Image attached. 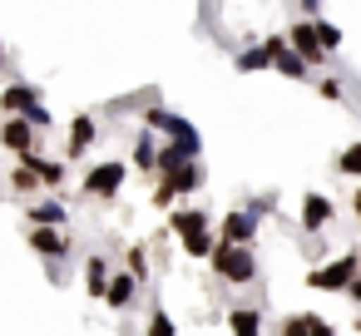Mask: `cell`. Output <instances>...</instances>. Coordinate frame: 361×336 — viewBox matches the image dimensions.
I'll list each match as a JSON object with an SVG mask.
<instances>
[{
  "label": "cell",
  "mask_w": 361,
  "mask_h": 336,
  "mask_svg": "<svg viewBox=\"0 0 361 336\" xmlns=\"http://www.w3.org/2000/svg\"><path fill=\"white\" fill-rule=\"evenodd\" d=\"M208 262H213L218 282H228V287H247V282H257V257H252V247H238V242H218Z\"/></svg>",
  "instance_id": "cell-1"
},
{
  "label": "cell",
  "mask_w": 361,
  "mask_h": 336,
  "mask_svg": "<svg viewBox=\"0 0 361 336\" xmlns=\"http://www.w3.org/2000/svg\"><path fill=\"white\" fill-rule=\"evenodd\" d=\"M356 277H361V252H341V257L312 267L307 272V287H317V292H346Z\"/></svg>",
  "instance_id": "cell-2"
},
{
  "label": "cell",
  "mask_w": 361,
  "mask_h": 336,
  "mask_svg": "<svg viewBox=\"0 0 361 336\" xmlns=\"http://www.w3.org/2000/svg\"><path fill=\"white\" fill-rule=\"evenodd\" d=\"M124 178H129V163H124V158H104V163H94V168L85 173V198L109 203V198L124 188Z\"/></svg>",
  "instance_id": "cell-3"
},
{
  "label": "cell",
  "mask_w": 361,
  "mask_h": 336,
  "mask_svg": "<svg viewBox=\"0 0 361 336\" xmlns=\"http://www.w3.org/2000/svg\"><path fill=\"white\" fill-rule=\"evenodd\" d=\"M25 242H30V252H40V257L50 262V272H60V262L75 252V242H70V232H65V228H30V232H25Z\"/></svg>",
  "instance_id": "cell-4"
},
{
  "label": "cell",
  "mask_w": 361,
  "mask_h": 336,
  "mask_svg": "<svg viewBox=\"0 0 361 336\" xmlns=\"http://www.w3.org/2000/svg\"><path fill=\"white\" fill-rule=\"evenodd\" d=\"M144 124H149V129H159V134H169V144H183V149H193V154H198V134H193L178 114H169V109H149V114H144Z\"/></svg>",
  "instance_id": "cell-5"
},
{
  "label": "cell",
  "mask_w": 361,
  "mask_h": 336,
  "mask_svg": "<svg viewBox=\"0 0 361 336\" xmlns=\"http://www.w3.org/2000/svg\"><path fill=\"white\" fill-rule=\"evenodd\" d=\"M252 232H257V213L252 208H233L223 223H218V242H238V247H252Z\"/></svg>",
  "instance_id": "cell-6"
},
{
  "label": "cell",
  "mask_w": 361,
  "mask_h": 336,
  "mask_svg": "<svg viewBox=\"0 0 361 336\" xmlns=\"http://www.w3.org/2000/svg\"><path fill=\"white\" fill-rule=\"evenodd\" d=\"M0 144H6L16 158H20V154H35V124H30L25 114H11L6 124H0Z\"/></svg>",
  "instance_id": "cell-7"
},
{
  "label": "cell",
  "mask_w": 361,
  "mask_h": 336,
  "mask_svg": "<svg viewBox=\"0 0 361 336\" xmlns=\"http://www.w3.org/2000/svg\"><path fill=\"white\" fill-rule=\"evenodd\" d=\"M139 301V277L129 272V267H119L114 277H109V292H104V306L109 311H129Z\"/></svg>",
  "instance_id": "cell-8"
},
{
  "label": "cell",
  "mask_w": 361,
  "mask_h": 336,
  "mask_svg": "<svg viewBox=\"0 0 361 336\" xmlns=\"http://www.w3.org/2000/svg\"><path fill=\"white\" fill-rule=\"evenodd\" d=\"M20 168H30V173L40 178V188H60L65 173H70L65 158H40V149H35V154H20Z\"/></svg>",
  "instance_id": "cell-9"
},
{
  "label": "cell",
  "mask_w": 361,
  "mask_h": 336,
  "mask_svg": "<svg viewBox=\"0 0 361 336\" xmlns=\"http://www.w3.org/2000/svg\"><path fill=\"white\" fill-rule=\"evenodd\" d=\"M331 218H336V208H331L326 193H307V198H302V232H307V237H317Z\"/></svg>",
  "instance_id": "cell-10"
},
{
  "label": "cell",
  "mask_w": 361,
  "mask_h": 336,
  "mask_svg": "<svg viewBox=\"0 0 361 336\" xmlns=\"http://www.w3.org/2000/svg\"><path fill=\"white\" fill-rule=\"evenodd\" d=\"M94 134H99V124H94L90 114H80V119L70 124V144H65V163H75V158H85V149L94 144Z\"/></svg>",
  "instance_id": "cell-11"
},
{
  "label": "cell",
  "mask_w": 361,
  "mask_h": 336,
  "mask_svg": "<svg viewBox=\"0 0 361 336\" xmlns=\"http://www.w3.org/2000/svg\"><path fill=\"white\" fill-rule=\"evenodd\" d=\"M169 232H173V237L208 232V208H173V213H169Z\"/></svg>",
  "instance_id": "cell-12"
},
{
  "label": "cell",
  "mask_w": 361,
  "mask_h": 336,
  "mask_svg": "<svg viewBox=\"0 0 361 336\" xmlns=\"http://www.w3.org/2000/svg\"><path fill=\"white\" fill-rule=\"evenodd\" d=\"M109 277H114V267H109V257H99V252H90V257H85V292L104 301V292H109Z\"/></svg>",
  "instance_id": "cell-13"
},
{
  "label": "cell",
  "mask_w": 361,
  "mask_h": 336,
  "mask_svg": "<svg viewBox=\"0 0 361 336\" xmlns=\"http://www.w3.org/2000/svg\"><path fill=\"white\" fill-rule=\"evenodd\" d=\"M164 183H173V188H178V198L198 193V188H203V158H183V163H178Z\"/></svg>",
  "instance_id": "cell-14"
},
{
  "label": "cell",
  "mask_w": 361,
  "mask_h": 336,
  "mask_svg": "<svg viewBox=\"0 0 361 336\" xmlns=\"http://www.w3.org/2000/svg\"><path fill=\"white\" fill-rule=\"evenodd\" d=\"M25 218H30V228H65V203L60 198H40V203H30L25 208Z\"/></svg>",
  "instance_id": "cell-15"
},
{
  "label": "cell",
  "mask_w": 361,
  "mask_h": 336,
  "mask_svg": "<svg viewBox=\"0 0 361 336\" xmlns=\"http://www.w3.org/2000/svg\"><path fill=\"white\" fill-rule=\"evenodd\" d=\"M35 104H40V89H35V85H11L6 94H0V109H6V119H11V114H30Z\"/></svg>",
  "instance_id": "cell-16"
},
{
  "label": "cell",
  "mask_w": 361,
  "mask_h": 336,
  "mask_svg": "<svg viewBox=\"0 0 361 336\" xmlns=\"http://www.w3.org/2000/svg\"><path fill=\"white\" fill-rule=\"evenodd\" d=\"M228 331L233 336H262V311L257 306H233L228 311Z\"/></svg>",
  "instance_id": "cell-17"
},
{
  "label": "cell",
  "mask_w": 361,
  "mask_h": 336,
  "mask_svg": "<svg viewBox=\"0 0 361 336\" xmlns=\"http://www.w3.org/2000/svg\"><path fill=\"white\" fill-rule=\"evenodd\" d=\"M292 50H297L302 60H312V65L326 55V50L317 45V30H312V25H292Z\"/></svg>",
  "instance_id": "cell-18"
},
{
  "label": "cell",
  "mask_w": 361,
  "mask_h": 336,
  "mask_svg": "<svg viewBox=\"0 0 361 336\" xmlns=\"http://www.w3.org/2000/svg\"><path fill=\"white\" fill-rule=\"evenodd\" d=\"M213 247H218V232H213V228H208V232H193V237H183V252H188L193 262L213 257Z\"/></svg>",
  "instance_id": "cell-19"
},
{
  "label": "cell",
  "mask_w": 361,
  "mask_h": 336,
  "mask_svg": "<svg viewBox=\"0 0 361 336\" xmlns=\"http://www.w3.org/2000/svg\"><path fill=\"white\" fill-rule=\"evenodd\" d=\"M154 163H159V144H154V134H139V144H134V168L154 173Z\"/></svg>",
  "instance_id": "cell-20"
},
{
  "label": "cell",
  "mask_w": 361,
  "mask_h": 336,
  "mask_svg": "<svg viewBox=\"0 0 361 336\" xmlns=\"http://www.w3.org/2000/svg\"><path fill=\"white\" fill-rule=\"evenodd\" d=\"M144 336H178V326H173V316H169L164 306H154V311H149V326H144Z\"/></svg>",
  "instance_id": "cell-21"
},
{
  "label": "cell",
  "mask_w": 361,
  "mask_h": 336,
  "mask_svg": "<svg viewBox=\"0 0 361 336\" xmlns=\"http://www.w3.org/2000/svg\"><path fill=\"white\" fill-rule=\"evenodd\" d=\"M312 326H317L312 311H292V316H282V336H312Z\"/></svg>",
  "instance_id": "cell-22"
},
{
  "label": "cell",
  "mask_w": 361,
  "mask_h": 336,
  "mask_svg": "<svg viewBox=\"0 0 361 336\" xmlns=\"http://www.w3.org/2000/svg\"><path fill=\"white\" fill-rule=\"evenodd\" d=\"M336 173H346V178H361V144H346V149H341V158H336Z\"/></svg>",
  "instance_id": "cell-23"
},
{
  "label": "cell",
  "mask_w": 361,
  "mask_h": 336,
  "mask_svg": "<svg viewBox=\"0 0 361 336\" xmlns=\"http://www.w3.org/2000/svg\"><path fill=\"white\" fill-rule=\"evenodd\" d=\"M124 262H129V272H134L139 282H149V252H144V247H129Z\"/></svg>",
  "instance_id": "cell-24"
},
{
  "label": "cell",
  "mask_w": 361,
  "mask_h": 336,
  "mask_svg": "<svg viewBox=\"0 0 361 336\" xmlns=\"http://www.w3.org/2000/svg\"><path fill=\"white\" fill-rule=\"evenodd\" d=\"M312 30H317V45H322V50H336V45H341V30H336V25H326V20H317Z\"/></svg>",
  "instance_id": "cell-25"
},
{
  "label": "cell",
  "mask_w": 361,
  "mask_h": 336,
  "mask_svg": "<svg viewBox=\"0 0 361 336\" xmlns=\"http://www.w3.org/2000/svg\"><path fill=\"white\" fill-rule=\"evenodd\" d=\"M11 188H16V193H35V188H40V178H35L30 168H20V163H16V173H11Z\"/></svg>",
  "instance_id": "cell-26"
},
{
  "label": "cell",
  "mask_w": 361,
  "mask_h": 336,
  "mask_svg": "<svg viewBox=\"0 0 361 336\" xmlns=\"http://www.w3.org/2000/svg\"><path fill=\"white\" fill-rule=\"evenodd\" d=\"M238 65H243V70H262V65H272V60H267V50H262V45H252V50H243V55H238Z\"/></svg>",
  "instance_id": "cell-27"
},
{
  "label": "cell",
  "mask_w": 361,
  "mask_h": 336,
  "mask_svg": "<svg viewBox=\"0 0 361 336\" xmlns=\"http://www.w3.org/2000/svg\"><path fill=\"white\" fill-rule=\"evenodd\" d=\"M173 203H178V188L159 178V183H154V208H173Z\"/></svg>",
  "instance_id": "cell-28"
},
{
  "label": "cell",
  "mask_w": 361,
  "mask_h": 336,
  "mask_svg": "<svg viewBox=\"0 0 361 336\" xmlns=\"http://www.w3.org/2000/svg\"><path fill=\"white\" fill-rule=\"evenodd\" d=\"M317 89H322V99H341V80H317Z\"/></svg>",
  "instance_id": "cell-29"
},
{
  "label": "cell",
  "mask_w": 361,
  "mask_h": 336,
  "mask_svg": "<svg viewBox=\"0 0 361 336\" xmlns=\"http://www.w3.org/2000/svg\"><path fill=\"white\" fill-rule=\"evenodd\" d=\"M25 119H30V124H35V134H40V129H50V109H40V104H35V109H30V114H25Z\"/></svg>",
  "instance_id": "cell-30"
},
{
  "label": "cell",
  "mask_w": 361,
  "mask_h": 336,
  "mask_svg": "<svg viewBox=\"0 0 361 336\" xmlns=\"http://www.w3.org/2000/svg\"><path fill=\"white\" fill-rule=\"evenodd\" d=\"M346 297H351V301H356V306H361V277H356V282H351V287H346Z\"/></svg>",
  "instance_id": "cell-31"
},
{
  "label": "cell",
  "mask_w": 361,
  "mask_h": 336,
  "mask_svg": "<svg viewBox=\"0 0 361 336\" xmlns=\"http://www.w3.org/2000/svg\"><path fill=\"white\" fill-rule=\"evenodd\" d=\"M0 70H6V40H0Z\"/></svg>",
  "instance_id": "cell-32"
}]
</instances>
